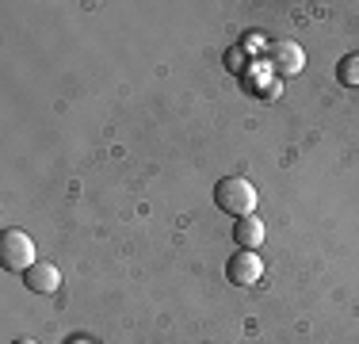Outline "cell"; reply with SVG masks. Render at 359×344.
<instances>
[{
	"label": "cell",
	"instance_id": "obj_1",
	"mask_svg": "<svg viewBox=\"0 0 359 344\" xmlns=\"http://www.w3.org/2000/svg\"><path fill=\"white\" fill-rule=\"evenodd\" d=\"M256 203H260V195H256L252 180L245 176H222L215 184V206L222 214H229V218H249L256 214Z\"/></svg>",
	"mask_w": 359,
	"mask_h": 344
},
{
	"label": "cell",
	"instance_id": "obj_10",
	"mask_svg": "<svg viewBox=\"0 0 359 344\" xmlns=\"http://www.w3.org/2000/svg\"><path fill=\"white\" fill-rule=\"evenodd\" d=\"M12 344H35V340H27V337H20V340H12Z\"/></svg>",
	"mask_w": 359,
	"mask_h": 344
},
{
	"label": "cell",
	"instance_id": "obj_5",
	"mask_svg": "<svg viewBox=\"0 0 359 344\" xmlns=\"http://www.w3.org/2000/svg\"><path fill=\"white\" fill-rule=\"evenodd\" d=\"M23 283H27L35 295H54V291L62 287V272H57L50 260H35L27 272H23Z\"/></svg>",
	"mask_w": 359,
	"mask_h": 344
},
{
	"label": "cell",
	"instance_id": "obj_7",
	"mask_svg": "<svg viewBox=\"0 0 359 344\" xmlns=\"http://www.w3.org/2000/svg\"><path fill=\"white\" fill-rule=\"evenodd\" d=\"M337 81L344 88H359V54H344L337 62Z\"/></svg>",
	"mask_w": 359,
	"mask_h": 344
},
{
	"label": "cell",
	"instance_id": "obj_2",
	"mask_svg": "<svg viewBox=\"0 0 359 344\" xmlns=\"http://www.w3.org/2000/svg\"><path fill=\"white\" fill-rule=\"evenodd\" d=\"M35 260H39V256H35V241L23 234V230L8 226L4 234H0V264H4L8 272H20L23 275Z\"/></svg>",
	"mask_w": 359,
	"mask_h": 344
},
{
	"label": "cell",
	"instance_id": "obj_9",
	"mask_svg": "<svg viewBox=\"0 0 359 344\" xmlns=\"http://www.w3.org/2000/svg\"><path fill=\"white\" fill-rule=\"evenodd\" d=\"M65 344H92V340H88V337H69Z\"/></svg>",
	"mask_w": 359,
	"mask_h": 344
},
{
	"label": "cell",
	"instance_id": "obj_6",
	"mask_svg": "<svg viewBox=\"0 0 359 344\" xmlns=\"http://www.w3.org/2000/svg\"><path fill=\"white\" fill-rule=\"evenodd\" d=\"M264 234H268V230H264V222L256 218V214L233 222V241H237V249H252V253H256V249L264 245Z\"/></svg>",
	"mask_w": 359,
	"mask_h": 344
},
{
	"label": "cell",
	"instance_id": "obj_8",
	"mask_svg": "<svg viewBox=\"0 0 359 344\" xmlns=\"http://www.w3.org/2000/svg\"><path fill=\"white\" fill-rule=\"evenodd\" d=\"M245 62H249V50H241V46H233V50L226 54L229 73H245Z\"/></svg>",
	"mask_w": 359,
	"mask_h": 344
},
{
	"label": "cell",
	"instance_id": "obj_3",
	"mask_svg": "<svg viewBox=\"0 0 359 344\" xmlns=\"http://www.w3.org/2000/svg\"><path fill=\"white\" fill-rule=\"evenodd\" d=\"M260 275H264V260L252 249H237L226 260V279L237 283V287H252V283H260Z\"/></svg>",
	"mask_w": 359,
	"mask_h": 344
},
{
	"label": "cell",
	"instance_id": "obj_4",
	"mask_svg": "<svg viewBox=\"0 0 359 344\" xmlns=\"http://www.w3.org/2000/svg\"><path fill=\"white\" fill-rule=\"evenodd\" d=\"M268 62H271V69H276L279 77H294V73H302V69H306V54H302L298 42L279 39V42H271V46H268Z\"/></svg>",
	"mask_w": 359,
	"mask_h": 344
}]
</instances>
